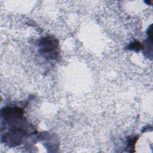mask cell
Wrapping results in <instances>:
<instances>
[{
    "mask_svg": "<svg viewBox=\"0 0 153 153\" xmlns=\"http://www.w3.org/2000/svg\"><path fill=\"white\" fill-rule=\"evenodd\" d=\"M57 40L52 38H46L43 39L42 48L44 53H49L50 55H52V52H56L57 48Z\"/></svg>",
    "mask_w": 153,
    "mask_h": 153,
    "instance_id": "1",
    "label": "cell"
}]
</instances>
